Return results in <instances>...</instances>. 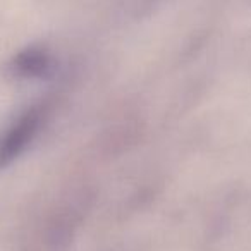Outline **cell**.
<instances>
[{
  "mask_svg": "<svg viewBox=\"0 0 251 251\" xmlns=\"http://www.w3.org/2000/svg\"><path fill=\"white\" fill-rule=\"evenodd\" d=\"M76 229V219H74L73 210H66L59 213L55 219L50 222L49 227V246L52 251H64L69 246L71 239Z\"/></svg>",
  "mask_w": 251,
  "mask_h": 251,
  "instance_id": "3957f363",
  "label": "cell"
},
{
  "mask_svg": "<svg viewBox=\"0 0 251 251\" xmlns=\"http://www.w3.org/2000/svg\"><path fill=\"white\" fill-rule=\"evenodd\" d=\"M49 119V105L35 103L23 110L0 133V171L11 165L36 140Z\"/></svg>",
  "mask_w": 251,
  "mask_h": 251,
  "instance_id": "6da1fadb",
  "label": "cell"
},
{
  "mask_svg": "<svg viewBox=\"0 0 251 251\" xmlns=\"http://www.w3.org/2000/svg\"><path fill=\"white\" fill-rule=\"evenodd\" d=\"M53 59L43 49H26L14 57L11 69L18 77H43L52 73Z\"/></svg>",
  "mask_w": 251,
  "mask_h": 251,
  "instance_id": "7a4b0ae2",
  "label": "cell"
}]
</instances>
